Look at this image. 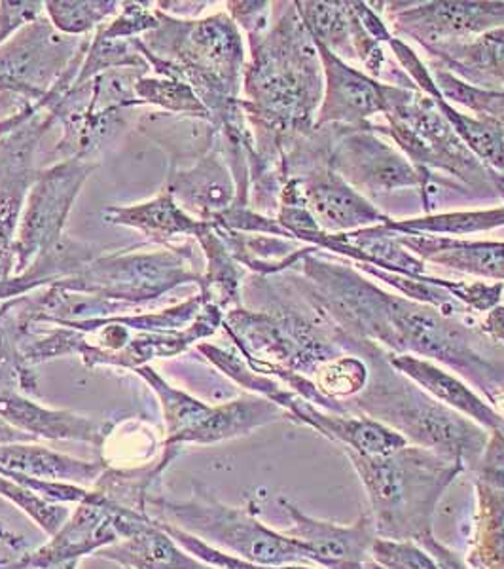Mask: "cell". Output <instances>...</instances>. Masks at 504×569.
<instances>
[{"mask_svg":"<svg viewBox=\"0 0 504 569\" xmlns=\"http://www.w3.org/2000/svg\"><path fill=\"white\" fill-rule=\"evenodd\" d=\"M298 266L305 276H292L298 287L350 337L382 342L395 356L414 353L444 362L492 401L504 393V370L485 361L468 325L444 318L433 306L382 291L356 270L324 259L319 247H311Z\"/></svg>","mask_w":504,"mask_h":569,"instance_id":"cell-1","label":"cell"},{"mask_svg":"<svg viewBox=\"0 0 504 569\" xmlns=\"http://www.w3.org/2000/svg\"><path fill=\"white\" fill-rule=\"evenodd\" d=\"M265 33L249 34L251 61L243 72L241 109L254 137L252 166L283 173V158L315 128L324 72L315 40L294 2H281Z\"/></svg>","mask_w":504,"mask_h":569,"instance_id":"cell-2","label":"cell"},{"mask_svg":"<svg viewBox=\"0 0 504 569\" xmlns=\"http://www.w3.org/2000/svg\"><path fill=\"white\" fill-rule=\"evenodd\" d=\"M155 12L160 27L131 42L158 77L190 86L219 130L241 110L245 48L238 23L226 12L203 20Z\"/></svg>","mask_w":504,"mask_h":569,"instance_id":"cell-3","label":"cell"},{"mask_svg":"<svg viewBox=\"0 0 504 569\" xmlns=\"http://www.w3.org/2000/svg\"><path fill=\"white\" fill-rule=\"evenodd\" d=\"M359 353L372 362L369 383L353 401L361 415L391 427L417 448L463 466L480 463L490 442L487 429L436 401L401 372L396 375L374 342L364 340Z\"/></svg>","mask_w":504,"mask_h":569,"instance_id":"cell-4","label":"cell"},{"mask_svg":"<svg viewBox=\"0 0 504 569\" xmlns=\"http://www.w3.org/2000/svg\"><path fill=\"white\" fill-rule=\"evenodd\" d=\"M347 453L369 493L375 533L395 541H420L433 533L434 507L461 471L460 461L425 448H402L391 456Z\"/></svg>","mask_w":504,"mask_h":569,"instance_id":"cell-5","label":"cell"},{"mask_svg":"<svg viewBox=\"0 0 504 569\" xmlns=\"http://www.w3.org/2000/svg\"><path fill=\"white\" fill-rule=\"evenodd\" d=\"M385 136L399 144L417 171L455 177L476 194L497 196L492 169L472 154L447 122L436 99L421 90H402L385 84Z\"/></svg>","mask_w":504,"mask_h":569,"instance_id":"cell-6","label":"cell"},{"mask_svg":"<svg viewBox=\"0 0 504 569\" xmlns=\"http://www.w3.org/2000/svg\"><path fill=\"white\" fill-rule=\"evenodd\" d=\"M149 515L200 537L214 549H226L233 557L262 566L313 563L304 545L262 525L249 509L220 503L211 493L194 486V496L173 501L158 496L149 505Z\"/></svg>","mask_w":504,"mask_h":569,"instance_id":"cell-7","label":"cell"},{"mask_svg":"<svg viewBox=\"0 0 504 569\" xmlns=\"http://www.w3.org/2000/svg\"><path fill=\"white\" fill-rule=\"evenodd\" d=\"M195 266V247L190 243L152 252H112L99 254L82 272L53 287L139 308L181 284L200 287L203 273Z\"/></svg>","mask_w":504,"mask_h":569,"instance_id":"cell-8","label":"cell"},{"mask_svg":"<svg viewBox=\"0 0 504 569\" xmlns=\"http://www.w3.org/2000/svg\"><path fill=\"white\" fill-rule=\"evenodd\" d=\"M90 42L91 37L59 33L48 16H39L0 46V98H16L18 109L44 110L48 93Z\"/></svg>","mask_w":504,"mask_h":569,"instance_id":"cell-9","label":"cell"},{"mask_svg":"<svg viewBox=\"0 0 504 569\" xmlns=\"http://www.w3.org/2000/svg\"><path fill=\"white\" fill-rule=\"evenodd\" d=\"M95 163L85 160H59L52 168L37 173L23 203L13 254V276L26 272L40 252L56 246L65 236L67 219L80 190Z\"/></svg>","mask_w":504,"mask_h":569,"instance_id":"cell-10","label":"cell"},{"mask_svg":"<svg viewBox=\"0 0 504 569\" xmlns=\"http://www.w3.org/2000/svg\"><path fill=\"white\" fill-rule=\"evenodd\" d=\"M375 123L343 126L329 156V168L364 198L421 187L420 171L389 144Z\"/></svg>","mask_w":504,"mask_h":569,"instance_id":"cell-11","label":"cell"},{"mask_svg":"<svg viewBox=\"0 0 504 569\" xmlns=\"http://www.w3.org/2000/svg\"><path fill=\"white\" fill-rule=\"evenodd\" d=\"M56 123V118L40 110L34 117L21 123L18 130L0 139V283L12 278L16 270L13 241L20 224L27 192L37 179L34 152L40 139ZM4 302H0V318Z\"/></svg>","mask_w":504,"mask_h":569,"instance_id":"cell-12","label":"cell"},{"mask_svg":"<svg viewBox=\"0 0 504 569\" xmlns=\"http://www.w3.org/2000/svg\"><path fill=\"white\" fill-rule=\"evenodd\" d=\"M387 16L399 37H410L427 50L503 29L504 2H423L387 8Z\"/></svg>","mask_w":504,"mask_h":569,"instance_id":"cell-13","label":"cell"},{"mask_svg":"<svg viewBox=\"0 0 504 569\" xmlns=\"http://www.w3.org/2000/svg\"><path fill=\"white\" fill-rule=\"evenodd\" d=\"M112 515L120 541L99 550V558L125 569H216L182 549L150 515L117 503Z\"/></svg>","mask_w":504,"mask_h":569,"instance_id":"cell-14","label":"cell"},{"mask_svg":"<svg viewBox=\"0 0 504 569\" xmlns=\"http://www.w3.org/2000/svg\"><path fill=\"white\" fill-rule=\"evenodd\" d=\"M279 503L292 520V528L285 531V536L304 545L315 566L326 569L380 568L377 563H372L370 555L377 539L370 515H362L353 526H340L305 517L296 505L289 503L286 499H279Z\"/></svg>","mask_w":504,"mask_h":569,"instance_id":"cell-15","label":"cell"},{"mask_svg":"<svg viewBox=\"0 0 504 569\" xmlns=\"http://www.w3.org/2000/svg\"><path fill=\"white\" fill-rule=\"evenodd\" d=\"M118 541L120 536L114 528L112 503L98 492V499L77 505L69 520L50 537L48 543L8 566V569L59 568L63 563L78 562L85 555H98L99 550Z\"/></svg>","mask_w":504,"mask_h":569,"instance_id":"cell-16","label":"cell"},{"mask_svg":"<svg viewBox=\"0 0 504 569\" xmlns=\"http://www.w3.org/2000/svg\"><path fill=\"white\" fill-rule=\"evenodd\" d=\"M324 72L323 103L315 128L362 126L385 110V84L353 69L350 63L317 44Z\"/></svg>","mask_w":504,"mask_h":569,"instance_id":"cell-17","label":"cell"},{"mask_svg":"<svg viewBox=\"0 0 504 569\" xmlns=\"http://www.w3.org/2000/svg\"><path fill=\"white\" fill-rule=\"evenodd\" d=\"M296 179L302 184L305 203L321 232L330 236L356 232L375 222L385 224L391 219L329 166L310 169Z\"/></svg>","mask_w":504,"mask_h":569,"instance_id":"cell-18","label":"cell"},{"mask_svg":"<svg viewBox=\"0 0 504 569\" xmlns=\"http://www.w3.org/2000/svg\"><path fill=\"white\" fill-rule=\"evenodd\" d=\"M163 188L190 217L214 222L238 200V184L222 156L219 141L190 168L169 169Z\"/></svg>","mask_w":504,"mask_h":569,"instance_id":"cell-19","label":"cell"},{"mask_svg":"<svg viewBox=\"0 0 504 569\" xmlns=\"http://www.w3.org/2000/svg\"><path fill=\"white\" fill-rule=\"evenodd\" d=\"M0 418L34 439L77 440L95 448H103L114 431L112 421L46 408L20 391H0Z\"/></svg>","mask_w":504,"mask_h":569,"instance_id":"cell-20","label":"cell"},{"mask_svg":"<svg viewBox=\"0 0 504 569\" xmlns=\"http://www.w3.org/2000/svg\"><path fill=\"white\" fill-rule=\"evenodd\" d=\"M286 415L305 426L315 427L324 437L337 442L342 450H351L361 456H391L407 447V440L401 433L369 416H353L350 412L337 415L329 410L323 412L300 395H294Z\"/></svg>","mask_w":504,"mask_h":569,"instance_id":"cell-21","label":"cell"},{"mask_svg":"<svg viewBox=\"0 0 504 569\" xmlns=\"http://www.w3.org/2000/svg\"><path fill=\"white\" fill-rule=\"evenodd\" d=\"M431 69L452 72L466 84L504 91V27L478 39L427 48Z\"/></svg>","mask_w":504,"mask_h":569,"instance_id":"cell-22","label":"cell"},{"mask_svg":"<svg viewBox=\"0 0 504 569\" xmlns=\"http://www.w3.org/2000/svg\"><path fill=\"white\" fill-rule=\"evenodd\" d=\"M396 240L423 262L504 281V241H463L425 233H396Z\"/></svg>","mask_w":504,"mask_h":569,"instance_id":"cell-23","label":"cell"},{"mask_svg":"<svg viewBox=\"0 0 504 569\" xmlns=\"http://www.w3.org/2000/svg\"><path fill=\"white\" fill-rule=\"evenodd\" d=\"M387 361L393 369L410 378L436 401L453 408L468 420L476 421L487 431H503L504 418L495 412V408L482 401L468 386L461 382L457 376L439 369L434 362L421 357L387 356Z\"/></svg>","mask_w":504,"mask_h":569,"instance_id":"cell-24","label":"cell"},{"mask_svg":"<svg viewBox=\"0 0 504 569\" xmlns=\"http://www.w3.org/2000/svg\"><path fill=\"white\" fill-rule=\"evenodd\" d=\"M286 415L283 408L275 402L260 397V395H241L233 401L222 402L209 408L192 429L182 433L165 447H187V445H216L222 440L238 439L268 426L272 421L281 420Z\"/></svg>","mask_w":504,"mask_h":569,"instance_id":"cell-25","label":"cell"},{"mask_svg":"<svg viewBox=\"0 0 504 569\" xmlns=\"http://www.w3.org/2000/svg\"><path fill=\"white\" fill-rule=\"evenodd\" d=\"M103 219L109 224L133 228L147 236L150 241L162 243L163 247L173 246L181 236H192L198 240L209 224L182 211L165 188L144 203H137L130 208L110 206L104 209Z\"/></svg>","mask_w":504,"mask_h":569,"instance_id":"cell-26","label":"cell"},{"mask_svg":"<svg viewBox=\"0 0 504 569\" xmlns=\"http://www.w3.org/2000/svg\"><path fill=\"white\" fill-rule=\"evenodd\" d=\"M137 128L168 152L169 169H179L188 160L198 162L219 141V130L211 120L190 114L149 112L139 118Z\"/></svg>","mask_w":504,"mask_h":569,"instance_id":"cell-27","label":"cell"},{"mask_svg":"<svg viewBox=\"0 0 504 569\" xmlns=\"http://www.w3.org/2000/svg\"><path fill=\"white\" fill-rule=\"evenodd\" d=\"M0 467L31 479L84 486L93 485L109 463L103 460H77L72 456L40 447L37 442H13L0 445Z\"/></svg>","mask_w":504,"mask_h":569,"instance_id":"cell-28","label":"cell"},{"mask_svg":"<svg viewBox=\"0 0 504 569\" xmlns=\"http://www.w3.org/2000/svg\"><path fill=\"white\" fill-rule=\"evenodd\" d=\"M98 257V247L63 236V240L40 252L39 257L27 266L26 272L12 276L0 283V302L26 297L40 287H53L59 281L82 272L85 266Z\"/></svg>","mask_w":504,"mask_h":569,"instance_id":"cell-29","label":"cell"},{"mask_svg":"<svg viewBox=\"0 0 504 569\" xmlns=\"http://www.w3.org/2000/svg\"><path fill=\"white\" fill-rule=\"evenodd\" d=\"M203 254L208 259V272L203 273L200 284V295L205 305H213L220 310H233L241 305V279L243 270L238 260L233 259L224 241L220 240L219 232L213 222H209L198 238Z\"/></svg>","mask_w":504,"mask_h":569,"instance_id":"cell-30","label":"cell"},{"mask_svg":"<svg viewBox=\"0 0 504 569\" xmlns=\"http://www.w3.org/2000/svg\"><path fill=\"white\" fill-rule=\"evenodd\" d=\"M315 44H321L342 61L356 59L353 26L345 2H294Z\"/></svg>","mask_w":504,"mask_h":569,"instance_id":"cell-31","label":"cell"},{"mask_svg":"<svg viewBox=\"0 0 504 569\" xmlns=\"http://www.w3.org/2000/svg\"><path fill=\"white\" fill-rule=\"evenodd\" d=\"M133 372L143 378L147 386L154 391L158 401H160L163 426H165L163 447L171 445L182 433H187L188 429H192L203 416L208 415L211 405L195 399L194 395L187 393L182 389L173 388L150 365H144L141 369L133 370Z\"/></svg>","mask_w":504,"mask_h":569,"instance_id":"cell-32","label":"cell"},{"mask_svg":"<svg viewBox=\"0 0 504 569\" xmlns=\"http://www.w3.org/2000/svg\"><path fill=\"white\" fill-rule=\"evenodd\" d=\"M431 98L436 99L447 122L452 123L453 130L461 137V141L465 142L472 154L476 156L485 168L504 173V131L497 123L485 118H472L453 109L440 91Z\"/></svg>","mask_w":504,"mask_h":569,"instance_id":"cell-33","label":"cell"},{"mask_svg":"<svg viewBox=\"0 0 504 569\" xmlns=\"http://www.w3.org/2000/svg\"><path fill=\"white\" fill-rule=\"evenodd\" d=\"M396 233H440V236H463L504 227V208L487 211H457V213L429 214L423 219L395 220L385 222Z\"/></svg>","mask_w":504,"mask_h":569,"instance_id":"cell-34","label":"cell"},{"mask_svg":"<svg viewBox=\"0 0 504 569\" xmlns=\"http://www.w3.org/2000/svg\"><path fill=\"white\" fill-rule=\"evenodd\" d=\"M122 10V2L114 0H48L44 2V12L48 20L58 29L59 33L67 37H90L99 27L114 20Z\"/></svg>","mask_w":504,"mask_h":569,"instance_id":"cell-35","label":"cell"},{"mask_svg":"<svg viewBox=\"0 0 504 569\" xmlns=\"http://www.w3.org/2000/svg\"><path fill=\"white\" fill-rule=\"evenodd\" d=\"M114 69H139L149 72L150 66L147 59L137 52L131 40L104 39L95 31L74 84H84L91 78Z\"/></svg>","mask_w":504,"mask_h":569,"instance_id":"cell-36","label":"cell"},{"mask_svg":"<svg viewBox=\"0 0 504 569\" xmlns=\"http://www.w3.org/2000/svg\"><path fill=\"white\" fill-rule=\"evenodd\" d=\"M135 96L141 104H155L163 112L171 114H190V117H209L208 109L203 107L194 90L184 82L162 77H143L137 80Z\"/></svg>","mask_w":504,"mask_h":569,"instance_id":"cell-37","label":"cell"},{"mask_svg":"<svg viewBox=\"0 0 504 569\" xmlns=\"http://www.w3.org/2000/svg\"><path fill=\"white\" fill-rule=\"evenodd\" d=\"M434 84L446 101L463 104L476 117L485 118L497 123L504 131V91H485L466 84L461 78L453 77L452 72L429 69Z\"/></svg>","mask_w":504,"mask_h":569,"instance_id":"cell-38","label":"cell"},{"mask_svg":"<svg viewBox=\"0 0 504 569\" xmlns=\"http://www.w3.org/2000/svg\"><path fill=\"white\" fill-rule=\"evenodd\" d=\"M0 498L16 505L33 520L34 525L39 526L40 530L50 537L61 530V526L65 525L71 517V511L67 509L65 503H53V501L40 498L26 486L13 482L4 475H0Z\"/></svg>","mask_w":504,"mask_h":569,"instance_id":"cell-39","label":"cell"},{"mask_svg":"<svg viewBox=\"0 0 504 569\" xmlns=\"http://www.w3.org/2000/svg\"><path fill=\"white\" fill-rule=\"evenodd\" d=\"M317 389L329 397H351L361 393L369 383L370 370L366 362L355 356H342L324 362L315 372Z\"/></svg>","mask_w":504,"mask_h":569,"instance_id":"cell-40","label":"cell"},{"mask_svg":"<svg viewBox=\"0 0 504 569\" xmlns=\"http://www.w3.org/2000/svg\"><path fill=\"white\" fill-rule=\"evenodd\" d=\"M155 522L162 526L163 530L168 531L169 536L173 537L177 543L188 550L192 557L216 569H311L302 568V566H262V563L246 562L243 558L233 557L230 552L214 549L205 541H201L200 537L192 536L177 526L163 522V520H155Z\"/></svg>","mask_w":504,"mask_h":569,"instance_id":"cell-41","label":"cell"},{"mask_svg":"<svg viewBox=\"0 0 504 569\" xmlns=\"http://www.w3.org/2000/svg\"><path fill=\"white\" fill-rule=\"evenodd\" d=\"M160 27V18L150 2H122V10L114 20L99 27L98 33L104 39H139Z\"/></svg>","mask_w":504,"mask_h":569,"instance_id":"cell-42","label":"cell"},{"mask_svg":"<svg viewBox=\"0 0 504 569\" xmlns=\"http://www.w3.org/2000/svg\"><path fill=\"white\" fill-rule=\"evenodd\" d=\"M372 560L385 569H440L427 550L414 541L377 537L372 545Z\"/></svg>","mask_w":504,"mask_h":569,"instance_id":"cell-43","label":"cell"},{"mask_svg":"<svg viewBox=\"0 0 504 569\" xmlns=\"http://www.w3.org/2000/svg\"><path fill=\"white\" fill-rule=\"evenodd\" d=\"M480 493L487 498L490 509L485 511L487 517V528H485V541L482 543V557L487 566L492 563L493 568H504V488H495L482 482Z\"/></svg>","mask_w":504,"mask_h":569,"instance_id":"cell-44","label":"cell"},{"mask_svg":"<svg viewBox=\"0 0 504 569\" xmlns=\"http://www.w3.org/2000/svg\"><path fill=\"white\" fill-rule=\"evenodd\" d=\"M42 13H44V2L2 0L0 2V46L7 44L13 34L37 20Z\"/></svg>","mask_w":504,"mask_h":569,"instance_id":"cell-45","label":"cell"},{"mask_svg":"<svg viewBox=\"0 0 504 569\" xmlns=\"http://www.w3.org/2000/svg\"><path fill=\"white\" fill-rule=\"evenodd\" d=\"M417 545L427 550L429 555L433 557L434 562L439 563L440 569H466L465 563L461 562V558L455 552H452V550L446 549L444 545H440L434 539L433 533L421 537Z\"/></svg>","mask_w":504,"mask_h":569,"instance_id":"cell-46","label":"cell"},{"mask_svg":"<svg viewBox=\"0 0 504 569\" xmlns=\"http://www.w3.org/2000/svg\"><path fill=\"white\" fill-rule=\"evenodd\" d=\"M480 332L492 338L493 342L504 343V306H495L487 318L478 323Z\"/></svg>","mask_w":504,"mask_h":569,"instance_id":"cell-47","label":"cell"},{"mask_svg":"<svg viewBox=\"0 0 504 569\" xmlns=\"http://www.w3.org/2000/svg\"><path fill=\"white\" fill-rule=\"evenodd\" d=\"M33 435L23 433L20 429L10 426L7 420L0 418V445H13V442H37Z\"/></svg>","mask_w":504,"mask_h":569,"instance_id":"cell-48","label":"cell"},{"mask_svg":"<svg viewBox=\"0 0 504 569\" xmlns=\"http://www.w3.org/2000/svg\"><path fill=\"white\" fill-rule=\"evenodd\" d=\"M78 562H71V563H63V566H59V568L53 569H77Z\"/></svg>","mask_w":504,"mask_h":569,"instance_id":"cell-49","label":"cell"}]
</instances>
